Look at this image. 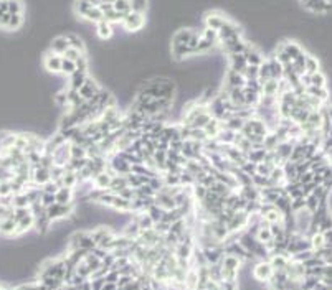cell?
Masks as SVG:
<instances>
[{"label": "cell", "instance_id": "cell-30", "mask_svg": "<svg viewBox=\"0 0 332 290\" xmlns=\"http://www.w3.org/2000/svg\"><path fill=\"white\" fill-rule=\"evenodd\" d=\"M88 79V72H83V71H78L76 70L73 74L70 76V89H75L78 91L81 86L84 84V81Z\"/></svg>", "mask_w": 332, "mask_h": 290}, {"label": "cell", "instance_id": "cell-54", "mask_svg": "<svg viewBox=\"0 0 332 290\" xmlns=\"http://www.w3.org/2000/svg\"><path fill=\"white\" fill-rule=\"evenodd\" d=\"M98 3H99V5H101V3H114V0H98Z\"/></svg>", "mask_w": 332, "mask_h": 290}, {"label": "cell", "instance_id": "cell-13", "mask_svg": "<svg viewBox=\"0 0 332 290\" xmlns=\"http://www.w3.org/2000/svg\"><path fill=\"white\" fill-rule=\"evenodd\" d=\"M228 56V61H230V70H233L236 72H242L247 70L248 63H247V58H245L243 53H230L226 54Z\"/></svg>", "mask_w": 332, "mask_h": 290}, {"label": "cell", "instance_id": "cell-35", "mask_svg": "<svg viewBox=\"0 0 332 290\" xmlns=\"http://www.w3.org/2000/svg\"><path fill=\"white\" fill-rule=\"evenodd\" d=\"M309 241H311V249H312V252H317V251H321V249H324V247H326L324 234L319 233V231H317V233H314V234H311Z\"/></svg>", "mask_w": 332, "mask_h": 290}, {"label": "cell", "instance_id": "cell-7", "mask_svg": "<svg viewBox=\"0 0 332 290\" xmlns=\"http://www.w3.org/2000/svg\"><path fill=\"white\" fill-rule=\"evenodd\" d=\"M30 181L35 185V187L42 188L43 185H47L48 181H52V173H50V169H43V167H33L31 169V175H30Z\"/></svg>", "mask_w": 332, "mask_h": 290}, {"label": "cell", "instance_id": "cell-18", "mask_svg": "<svg viewBox=\"0 0 332 290\" xmlns=\"http://www.w3.org/2000/svg\"><path fill=\"white\" fill-rule=\"evenodd\" d=\"M243 54H245V58H247V63L248 65H253V66H260L263 61H265V56L258 51L256 48L253 47L251 43L248 45L247 47V49L243 51Z\"/></svg>", "mask_w": 332, "mask_h": 290}, {"label": "cell", "instance_id": "cell-52", "mask_svg": "<svg viewBox=\"0 0 332 290\" xmlns=\"http://www.w3.org/2000/svg\"><path fill=\"white\" fill-rule=\"evenodd\" d=\"M58 188H60V187H58V185L55 183V181H48L47 185H43V187H42V192L43 193H52V194H55V193L58 192Z\"/></svg>", "mask_w": 332, "mask_h": 290}, {"label": "cell", "instance_id": "cell-5", "mask_svg": "<svg viewBox=\"0 0 332 290\" xmlns=\"http://www.w3.org/2000/svg\"><path fill=\"white\" fill-rule=\"evenodd\" d=\"M273 266L270 264V261L263 259L253 267V277L258 282H270V279L273 277Z\"/></svg>", "mask_w": 332, "mask_h": 290}, {"label": "cell", "instance_id": "cell-41", "mask_svg": "<svg viewBox=\"0 0 332 290\" xmlns=\"http://www.w3.org/2000/svg\"><path fill=\"white\" fill-rule=\"evenodd\" d=\"M319 71V60L311 54H306V72L307 74H314Z\"/></svg>", "mask_w": 332, "mask_h": 290}, {"label": "cell", "instance_id": "cell-40", "mask_svg": "<svg viewBox=\"0 0 332 290\" xmlns=\"http://www.w3.org/2000/svg\"><path fill=\"white\" fill-rule=\"evenodd\" d=\"M309 86H316V88H326L327 81H326V76L322 74L321 71L314 72V74H309Z\"/></svg>", "mask_w": 332, "mask_h": 290}, {"label": "cell", "instance_id": "cell-38", "mask_svg": "<svg viewBox=\"0 0 332 290\" xmlns=\"http://www.w3.org/2000/svg\"><path fill=\"white\" fill-rule=\"evenodd\" d=\"M112 7H114V10H116L117 13H121L122 17H126L127 13L133 12V5H131V0H114Z\"/></svg>", "mask_w": 332, "mask_h": 290}, {"label": "cell", "instance_id": "cell-20", "mask_svg": "<svg viewBox=\"0 0 332 290\" xmlns=\"http://www.w3.org/2000/svg\"><path fill=\"white\" fill-rule=\"evenodd\" d=\"M111 210H114L117 213H133V201L114 194L112 203H111Z\"/></svg>", "mask_w": 332, "mask_h": 290}, {"label": "cell", "instance_id": "cell-57", "mask_svg": "<svg viewBox=\"0 0 332 290\" xmlns=\"http://www.w3.org/2000/svg\"><path fill=\"white\" fill-rule=\"evenodd\" d=\"M3 13H5V12H2V10H0V20H2V15H3Z\"/></svg>", "mask_w": 332, "mask_h": 290}, {"label": "cell", "instance_id": "cell-49", "mask_svg": "<svg viewBox=\"0 0 332 290\" xmlns=\"http://www.w3.org/2000/svg\"><path fill=\"white\" fill-rule=\"evenodd\" d=\"M40 203H42L45 208H48V206H52L53 203H56V198H55V194H52V193H43L42 192V198H40Z\"/></svg>", "mask_w": 332, "mask_h": 290}, {"label": "cell", "instance_id": "cell-48", "mask_svg": "<svg viewBox=\"0 0 332 290\" xmlns=\"http://www.w3.org/2000/svg\"><path fill=\"white\" fill-rule=\"evenodd\" d=\"M131 5H133L134 12L145 13V10H147V0H131Z\"/></svg>", "mask_w": 332, "mask_h": 290}, {"label": "cell", "instance_id": "cell-16", "mask_svg": "<svg viewBox=\"0 0 332 290\" xmlns=\"http://www.w3.org/2000/svg\"><path fill=\"white\" fill-rule=\"evenodd\" d=\"M304 7L312 13H326L332 5L329 0H304Z\"/></svg>", "mask_w": 332, "mask_h": 290}, {"label": "cell", "instance_id": "cell-11", "mask_svg": "<svg viewBox=\"0 0 332 290\" xmlns=\"http://www.w3.org/2000/svg\"><path fill=\"white\" fill-rule=\"evenodd\" d=\"M245 84H247V79H245V76L242 74V72L228 70V72H226V78H225V89L245 88Z\"/></svg>", "mask_w": 332, "mask_h": 290}, {"label": "cell", "instance_id": "cell-37", "mask_svg": "<svg viewBox=\"0 0 332 290\" xmlns=\"http://www.w3.org/2000/svg\"><path fill=\"white\" fill-rule=\"evenodd\" d=\"M145 211H147V215L154 219V223H161V221L164 219V216H166V210H164V208H161L159 205H156V203L149 206Z\"/></svg>", "mask_w": 332, "mask_h": 290}, {"label": "cell", "instance_id": "cell-26", "mask_svg": "<svg viewBox=\"0 0 332 290\" xmlns=\"http://www.w3.org/2000/svg\"><path fill=\"white\" fill-rule=\"evenodd\" d=\"M294 144H296L294 140H283V142L278 144V147H276L275 152L286 162V160H289V155H291V152H293Z\"/></svg>", "mask_w": 332, "mask_h": 290}, {"label": "cell", "instance_id": "cell-10", "mask_svg": "<svg viewBox=\"0 0 332 290\" xmlns=\"http://www.w3.org/2000/svg\"><path fill=\"white\" fill-rule=\"evenodd\" d=\"M43 66L47 68V71L56 74V72L61 71V56L53 51H48L43 56Z\"/></svg>", "mask_w": 332, "mask_h": 290}, {"label": "cell", "instance_id": "cell-42", "mask_svg": "<svg viewBox=\"0 0 332 290\" xmlns=\"http://www.w3.org/2000/svg\"><path fill=\"white\" fill-rule=\"evenodd\" d=\"M76 71V63L75 61H71V60H66V58H63L61 56V74H65V76H71L73 72Z\"/></svg>", "mask_w": 332, "mask_h": 290}, {"label": "cell", "instance_id": "cell-1", "mask_svg": "<svg viewBox=\"0 0 332 290\" xmlns=\"http://www.w3.org/2000/svg\"><path fill=\"white\" fill-rule=\"evenodd\" d=\"M75 10L83 20L91 22V24H98V22L103 20V12L99 10V7L89 2H84V0H76Z\"/></svg>", "mask_w": 332, "mask_h": 290}, {"label": "cell", "instance_id": "cell-46", "mask_svg": "<svg viewBox=\"0 0 332 290\" xmlns=\"http://www.w3.org/2000/svg\"><path fill=\"white\" fill-rule=\"evenodd\" d=\"M75 63H76V70H78V71L88 72V70H89V61H88V56H86V53L81 54V56Z\"/></svg>", "mask_w": 332, "mask_h": 290}, {"label": "cell", "instance_id": "cell-6", "mask_svg": "<svg viewBox=\"0 0 332 290\" xmlns=\"http://www.w3.org/2000/svg\"><path fill=\"white\" fill-rule=\"evenodd\" d=\"M220 45L223 47L226 54H230V53H243L249 43L243 38V36H233V38L220 42Z\"/></svg>", "mask_w": 332, "mask_h": 290}, {"label": "cell", "instance_id": "cell-28", "mask_svg": "<svg viewBox=\"0 0 332 290\" xmlns=\"http://www.w3.org/2000/svg\"><path fill=\"white\" fill-rule=\"evenodd\" d=\"M281 48H283V49H284V53L291 58V61L296 60L299 54H303V53H304V51H303V48L299 47L298 43H294V42H284V43H281Z\"/></svg>", "mask_w": 332, "mask_h": 290}, {"label": "cell", "instance_id": "cell-43", "mask_svg": "<svg viewBox=\"0 0 332 290\" xmlns=\"http://www.w3.org/2000/svg\"><path fill=\"white\" fill-rule=\"evenodd\" d=\"M66 40H68V45H70V48L80 49V51L84 53V42L80 38L78 35H66Z\"/></svg>", "mask_w": 332, "mask_h": 290}, {"label": "cell", "instance_id": "cell-15", "mask_svg": "<svg viewBox=\"0 0 332 290\" xmlns=\"http://www.w3.org/2000/svg\"><path fill=\"white\" fill-rule=\"evenodd\" d=\"M111 180H112V175L106 170V171H101V173L94 175L91 181H93V188L103 190V192H109V187H111Z\"/></svg>", "mask_w": 332, "mask_h": 290}, {"label": "cell", "instance_id": "cell-22", "mask_svg": "<svg viewBox=\"0 0 332 290\" xmlns=\"http://www.w3.org/2000/svg\"><path fill=\"white\" fill-rule=\"evenodd\" d=\"M154 201H156V205L164 208L166 211H170V210H174V208H177L174 196H169V194H166V193H162V192L156 193V196H154Z\"/></svg>", "mask_w": 332, "mask_h": 290}, {"label": "cell", "instance_id": "cell-12", "mask_svg": "<svg viewBox=\"0 0 332 290\" xmlns=\"http://www.w3.org/2000/svg\"><path fill=\"white\" fill-rule=\"evenodd\" d=\"M195 30L194 28H180L177 30L174 36H172V47H182V45H187L189 47V42L190 38L194 36Z\"/></svg>", "mask_w": 332, "mask_h": 290}, {"label": "cell", "instance_id": "cell-55", "mask_svg": "<svg viewBox=\"0 0 332 290\" xmlns=\"http://www.w3.org/2000/svg\"><path fill=\"white\" fill-rule=\"evenodd\" d=\"M84 2H89V3H93V5H96V7L99 5V3H98V0H84Z\"/></svg>", "mask_w": 332, "mask_h": 290}, {"label": "cell", "instance_id": "cell-3", "mask_svg": "<svg viewBox=\"0 0 332 290\" xmlns=\"http://www.w3.org/2000/svg\"><path fill=\"white\" fill-rule=\"evenodd\" d=\"M73 213V205H60V203H53L52 206L47 208V216L48 219L58 221V219H65Z\"/></svg>", "mask_w": 332, "mask_h": 290}, {"label": "cell", "instance_id": "cell-24", "mask_svg": "<svg viewBox=\"0 0 332 290\" xmlns=\"http://www.w3.org/2000/svg\"><path fill=\"white\" fill-rule=\"evenodd\" d=\"M218 45H220V42H218V40H210V38H203V36H200L198 45H197V49H195V54L208 53V51H212V49H215Z\"/></svg>", "mask_w": 332, "mask_h": 290}, {"label": "cell", "instance_id": "cell-27", "mask_svg": "<svg viewBox=\"0 0 332 290\" xmlns=\"http://www.w3.org/2000/svg\"><path fill=\"white\" fill-rule=\"evenodd\" d=\"M268 65H270V74L273 79H283V72H284V66L276 60L275 56L268 60Z\"/></svg>", "mask_w": 332, "mask_h": 290}, {"label": "cell", "instance_id": "cell-4", "mask_svg": "<svg viewBox=\"0 0 332 290\" xmlns=\"http://www.w3.org/2000/svg\"><path fill=\"white\" fill-rule=\"evenodd\" d=\"M53 163L58 167H65L71 158V144L70 142H63L61 145H58L52 153Z\"/></svg>", "mask_w": 332, "mask_h": 290}, {"label": "cell", "instance_id": "cell-8", "mask_svg": "<svg viewBox=\"0 0 332 290\" xmlns=\"http://www.w3.org/2000/svg\"><path fill=\"white\" fill-rule=\"evenodd\" d=\"M233 36H243V30H242V26H238L236 24H233V22L226 20L225 25L218 30V42L233 38Z\"/></svg>", "mask_w": 332, "mask_h": 290}, {"label": "cell", "instance_id": "cell-19", "mask_svg": "<svg viewBox=\"0 0 332 290\" xmlns=\"http://www.w3.org/2000/svg\"><path fill=\"white\" fill-rule=\"evenodd\" d=\"M221 129H223V122H221L220 119H215V117H212V121L208 122L205 127H203V132H205L208 140H215L217 135L220 134Z\"/></svg>", "mask_w": 332, "mask_h": 290}, {"label": "cell", "instance_id": "cell-51", "mask_svg": "<svg viewBox=\"0 0 332 290\" xmlns=\"http://www.w3.org/2000/svg\"><path fill=\"white\" fill-rule=\"evenodd\" d=\"M55 102L58 104V106H61V107H65V106H68V99H66V91H60V93L55 96Z\"/></svg>", "mask_w": 332, "mask_h": 290}, {"label": "cell", "instance_id": "cell-9", "mask_svg": "<svg viewBox=\"0 0 332 290\" xmlns=\"http://www.w3.org/2000/svg\"><path fill=\"white\" fill-rule=\"evenodd\" d=\"M101 89H103L101 86H99L93 78H89V76H88V79H86L84 84L78 89V93H80V96L84 99V101H91V99L96 96V94Z\"/></svg>", "mask_w": 332, "mask_h": 290}, {"label": "cell", "instance_id": "cell-2", "mask_svg": "<svg viewBox=\"0 0 332 290\" xmlns=\"http://www.w3.org/2000/svg\"><path fill=\"white\" fill-rule=\"evenodd\" d=\"M121 25L124 26L126 31H131V33H136V31L142 30L145 26V13L142 12H131L122 18Z\"/></svg>", "mask_w": 332, "mask_h": 290}, {"label": "cell", "instance_id": "cell-25", "mask_svg": "<svg viewBox=\"0 0 332 290\" xmlns=\"http://www.w3.org/2000/svg\"><path fill=\"white\" fill-rule=\"evenodd\" d=\"M134 221H136V223H138V226H139V229H140V231L152 229L154 226H156V223H154V219L147 215V211L138 213V216L134 218Z\"/></svg>", "mask_w": 332, "mask_h": 290}, {"label": "cell", "instance_id": "cell-31", "mask_svg": "<svg viewBox=\"0 0 332 290\" xmlns=\"http://www.w3.org/2000/svg\"><path fill=\"white\" fill-rule=\"evenodd\" d=\"M126 187H129V185H127V178H126V176L124 175H114V176H112V180H111V187H109V192L117 194V193L121 192V190H124Z\"/></svg>", "mask_w": 332, "mask_h": 290}, {"label": "cell", "instance_id": "cell-36", "mask_svg": "<svg viewBox=\"0 0 332 290\" xmlns=\"http://www.w3.org/2000/svg\"><path fill=\"white\" fill-rule=\"evenodd\" d=\"M212 121V114L210 112H203V114H200V116H197L195 119L190 122V129H203L208 122Z\"/></svg>", "mask_w": 332, "mask_h": 290}, {"label": "cell", "instance_id": "cell-32", "mask_svg": "<svg viewBox=\"0 0 332 290\" xmlns=\"http://www.w3.org/2000/svg\"><path fill=\"white\" fill-rule=\"evenodd\" d=\"M306 93L309 94V96L319 99L321 102H326L327 99H329V91H327V88H316V86H307Z\"/></svg>", "mask_w": 332, "mask_h": 290}, {"label": "cell", "instance_id": "cell-17", "mask_svg": "<svg viewBox=\"0 0 332 290\" xmlns=\"http://www.w3.org/2000/svg\"><path fill=\"white\" fill-rule=\"evenodd\" d=\"M261 96H268V97H278L279 96V81L278 79H266L265 83L261 84Z\"/></svg>", "mask_w": 332, "mask_h": 290}, {"label": "cell", "instance_id": "cell-45", "mask_svg": "<svg viewBox=\"0 0 332 290\" xmlns=\"http://www.w3.org/2000/svg\"><path fill=\"white\" fill-rule=\"evenodd\" d=\"M22 25H24V13H18V15L10 13V22H8L7 30H18Z\"/></svg>", "mask_w": 332, "mask_h": 290}, {"label": "cell", "instance_id": "cell-39", "mask_svg": "<svg viewBox=\"0 0 332 290\" xmlns=\"http://www.w3.org/2000/svg\"><path fill=\"white\" fill-rule=\"evenodd\" d=\"M122 18H124V17H122L121 13H117L114 10V7L109 8V10H106V12L103 13V20H106V22H109V24H112V25H114V24H121Z\"/></svg>", "mask_w": 332, "mask_h": 290}, {"label": "cell", "instance_id": "cell-33", "mask_svg": "<svg viewBox=\"0 0 332 290\" xmlns=\"http://www.w3.org/2000/svg\"><path fill=\"white\" fill-rule=\"evenodd\" d=\"M265 155H266L265 147H253L251 152H249L247 157H248V162L258 165V163H261L263 160H265Z\"/></svg>", "mask_w": 332, "mask_h": 290}, {"label": "cell", "instance_id": "cell-21", "mask_svg": "<svg viewBox=\"0 0 332 290\" xmlns=\"http://www.w3.org/2000/svg\"><path fill=\"white\" fill-rule=\"evenodd\" d=\"M73 196H75V190L68 187H60L55 193L56 203H60V205H73Z\"/></svg>", "mask_w": 332, "mask_h": 290}, {"label": "cell", "instance_id": "cell-44", "mask_svg": "<svg viewBox=\"0 0 332 290\" xmlns=\"http://www.w3.org/2000/svg\"><path fill=\"white\" fill-rule=\"evenodd\" d=\"M7 3H8V13H12V15L24 13V2H22V0H7Z\"/></svg>", "mask_w": 332, "mask_h": 290}, {"label": "cell", "instance_id": "cell-50", "mask_svg": "<svg viewBox=\"0 0 332 290\" xmlns=\"http://www.w3.org/2000/svg\"><path fill=\"white\" fill-rule=\"evenodd\" d=\"M83 54V51H80V49H75V48H68L65 54H63V58H66V60H71V61H76L78 58Z\"/></svg>", "mask_w": 332, "mask_h": 290}, {"label": "cell", "instance_id": "cell-29", "mask_svg": "<svg viewBox=\"0 0 332 290\" xmlns=\"http://www.w3.org/2000/svg\"><path fill=\"white\" fill-rule=\"evenodd\" d=\"M68 48H70V45H68L66 35L65 36H56V38H53V42H52V51L53 53H56V54H60V56H63Z\"/></svg>", "mask_w": 332, "mask_h": 290}, {"label": "cell", "instance_id": "cell-34", "mask_svg": "<svg viewBox=\"0 0 332 290\" xmlns=\"http://www.w3.org/2000/svg\"><path fill=\"white\" fill-rule=\"evenodd\" d=\"M78 175H76V171H66L65 170V175H63L61 178V187H68V188H73L75 190L78 187Z\"/></svg>", "mask_w": 332, "mask_h": 290}, {"label": "cell", "instance_id": "cell-53", "mask_svg": "<svg viewBox=\"0 0 332 290\" xmlns=\"http://www.w3.org/2000/svg\"><path fill=\"white\" fill-rule=\"evenodd\" d=\"M119 287H117V282H104L101 290H117Z\"/></svg>", "mask_w": 332, "mask_h": 290}, {"label": "cell", "instance_id": "cell-23", "mask_svg": "<svg viewBox=\"0 0 332 290\" xmlns=\"http://www.w3.org/2000/svg\"><path fill=\"white\" fill-rule=\"evenodd\" d=\"M96 35H98V38H101V40H109L112 35H114V26L106 20L98 22L96 24Z\"/></svg>", "mask_w": 332, "mask_h": 290}, {"label": "cell", "instance_id": "cell-56", "mask_svg": "<svg viewBox=\"0 0 332 290\" xmlns=\"http://www.w3.org/2000/svg\"><path fill=\"white\" fill-rule=\"evenodd\" d=\"M327 116H329V119H331V122H332V107L329 109V111H327Z\"/></svg>", "mask_w": 332, "mask_h": 290}, {"label": "cell", "instance_id": "cell-14", "mask_svg": "<svg viewBox=\"0 0 332 290\" xmlns=\"http://www.w3.org/2000/svg\"><path fill=\"white\" fill-rule=\"evenodd\" d=\"M228 20V18H225L221 13H218V12H210L208 15L205 17V26L207 28H210V30H213V31H217L218 33V30L221 28V26L225 25V22Z\"/></svg>", "mask_w": 332, "mask_h": 290}, {"label": "cell", "instance_id": "cell-47", "mask_svg": "<svg viewBox=\"0 0 332 290\" xmlns=\"http://www.w3.org/2000/svg\"><path fill=\"white\" fill-rule=\"evenodd\" d=\"M84 157H86V148L83 145L71 144V158H84Z\"/></svg>", "mask_w": 332, "mask_h": 290}]
</instances>
